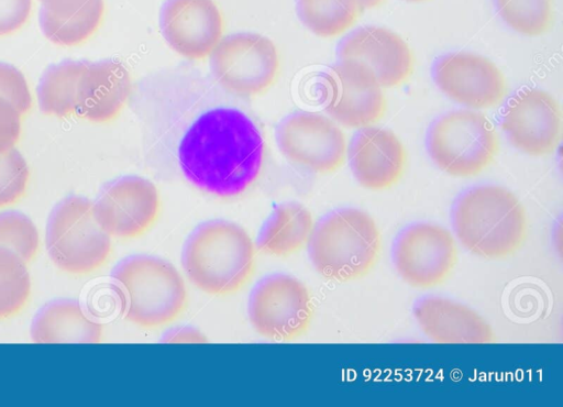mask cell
Listing matches in <instances>:
<instances>
[{
	"instance_id": "cell-1",
	"label": "cell",
	"mask_w": 563,
	"mask_h": 407,
	"mask_svg": "<svg viewBox=\"0 0 563 407\" xmlns=\"http://www.w3.org/2000/svg\"><path fill=\"white\" fill-rule=\"evenodd\" d=\"M265 158L260 128L244 111L211 108L200 113L183 134L177 160L195 187L219 196L244 193L258 177Z\"/></svg>"
},
{
	"instance_id": "cell-7",
	"label": "cell",
	"mask_w": 563,
	"mask_h": 407,
	"mask_svg": "<svg viewBox=\"0 0 563 407\" xmlns=\"http://www.w3.org/2000/svg\"><path fill=\"white\" fill-rule=\"evenodd\" d=\"M427 145L440 169L455 177H473L495 160L499 136L486 114L462 109L445 113L433 123Z\"/></svg>"
},
{
	"instance_id": "cell-20",
	"label": "cell",
	"mask_w": 563,
	"mask_h": 407,
	"mask_svg": "<svg viewBox=\"0 0 563 407\" xmlns=\"http://www.w3.org/2000/svg\"><path fill=\"white\" fill-rule=\"evenodd\" d=\"M423 333L437 343H490V326L471 308L442 297H427L413 308Z\"/></svg>"
},
{
	"instance_id": "cell-25",
	"label": "cell",
	"mask_w": 563,
	"mask_h": 407,
	"mask_svg": "<svg viewBox=\"0 0 563 407\" xmlns=\"http://www.w3.org/2000/svg\"><path fill=\"white\" fill-rule=\"evenodd\" d=\"M302 24L320 37H334L351 29L363 12L360 0H296Z\"/></svg>"
},
{
	"instance_id": "cell-36",
	"label": "cell",
	"mask_w": 563,
	"mask_h": 407,
	"mask_svg": "<svg viewBox=\"0 0 563 407\" xmlns=\"http://www.w3.org/2000/svg\"><path fill=\"white\" fill-rule=\"evenodd\" d=\"M40 1H43V0H40Z\"/></svg>"
},
{
	"instance_id": "cell-21",
	"label": "cell",
	"mask_w": 563,
	"mask_h": 407,
	"mask_svg": "<svg viewBox=\"0 0 563 407\" xmlns=\"http://www.w3.org/2000/svg\"><path fill=\"white\" fill-rule=\"evenodd\" d=\"M103 0H43L38 24L51 42L70 46L88 40L100 26Z\"/></svg>"
},
{
	"instance_id": "cell-28",
	"label": "cell",
	"mask_w": 563,
	"mask_h": 407,
	"mask_svg": "<svg viewBox=\"0 0 563 407\" xmlns=\"http://www.w3.org/2000/svg\"><path fill=\"white\" fill-rule=\"evenodd\" d=\"M0 248L31 262L38 249V232L33 221L15 210L0 212Z\"/></svg>"
},
{
	"instance_id": "cell-16",
	"label": "cell",
	"mask_w": 563,
	"mask_h": 407,
	"mask_svg": "<svg viewBox=\"0 0 563 407\" xmlns=\"http://www.w3.org/2000/svg\"><path fill=\"white\" fill-rule=\"evenodd\" d=\"M163 37L185 58L203 59L223 35L222 13L213 0H166L159 13Z\"/></svg>"
},
{
	"instance_id": "cell-18",
	"label": "cell",
	"mask_w": 563,
	"mask_h": 407,
	"mask_svg": "<svg viewBox=\"0 0 563 407\" xmlns=\"http://www.w3.org/2000/svg\"><path fill=\"white\" fill-rule=\"evenodd\" d=\"M349 157L356 180L371 190L396 185L407 164V152L398 136L388 129L372 125L354 136Z\"/></svg>"
},
{
	"instance_id": "cell-19",
	"label": "cell",
	"mask_w": 563,
	"mask_h": 407,
	"mask_svg": "<svg viewBox=\"0 0 563 407\" xmlns=\"http://www.w3.org/2000/svg\"><path fill=\"white\" fill-rule=\"evenodd\" d=\"M132 90L128 68L117 59L88 62L79 80L75 113L90 122L118 117Z\"/></svg>"
},
{
	"instance_id": "cell-10",
	"label": "cell",
	"mask_w": 563,
	"mask_h": 407,
	"mask_svg": "<svg viewBox=\"0 0 563 407\" xmlns=\"http://www.w3.org/2000/svg\"><path fill=\"white\" fill-rule=\"evenodd\" d=\"M253 328L274 340L303 334L312 318L309 290L297 278L278 273L265 276L252 289L247 305Z\"/></svg>"
},
{
	"instance_id": "cell-17",
	"label": "cell",
	"mask_w": 563,
	"mask_h": 407,
	"mask_svg": "<svg viewBox=\"0 0 563 407\" xmlns=\"http://www.w3.org/2000/svg\"><path fill=\"white\" fill-rule=\"evenodd\" d=\"M338 61L368 67L383 88L397 87L412 74L415 58L406 41L382 26H363L349 34L338 47Z\"/></svg>"
},
{
	"instance_id": "cell-26",
	"label": "cell",
	"mask_w": 563,
	"mask_h": 407,
	"mask_svg": "<svg viewBox=\"0 0 563 407\" xmlns=\"http://www.w3.org/2000/svg\"><path fill=\"white\" fill-rule=\"evenodd\" d=\"M30 294L26 263L14 252L0 248V320L19 314Z\"/></svg>"
},
{
	"instance_id": "cell-5",
	"label": "cell",
	"mask_w": 563,
	"mask_h": 407,
	"mask_svg": "<svg viewBox=\"0 0 563 407\" xmlns=\"http://www.w3.org/2000/svg\"><path fill=\"white\" fill-rule=\"evenodd\" d=\"M111 277L122 298L125 318L136 326H166L187 306L181 275L159 257L145 254L125 257L112 270Z\"/></svg>"
},
{
	"instance_id": "cell-12",
	"label": "cell",
	"mask_w": 563,
	"mask_h": 407,
	"mask_svg": "<svg viewBox=\"0 0 563 407\" xmlns=\"http://www.w3.org/2000/svg\"><path fill=\"white\" fill-rule=\"evenodd\" d=\"M93 211L110 237L134 239L143 235L156 222L161 198L156 186L148 179L122 176L100 189Z\"/></svg>"
},
{
	"instance_id": "cell-11",
	"label": "cell",
	"mask_w": 563,
	"mask_h": 407,
	"mask_svg": "<svg viewBox=\"0 0 563 407\" xmlns=\"http://www.w3.org/2000/svg\"><path fill=\"white\" fill-rule=\"evenodd\" d=\"M324 107L330 118L363 129L378 122L387 108L383 87L374 73L353 61H338L323 76Z\"/></svg>"
},
{
	"instance_id": "cell-33",
	"label": "cell",
	"mask_w": 563,
	"mask_h": 407,
	"mask_svg": "<svg viewBox=\"0 0 563 407\" xmlns=\"http://www.w3.org/2000/svg\"><path fill=\"white\" fill-rule=\"evenodd\" d=\"M165 342H205L206 338L202 337L197 330L181 328L175 329L166 333L163 339Z\"/></svg>"
},
{
	"instance_id": "cell-30",
	"label": "cell",
	"mask_w": 563,
	"mask_h": 407,
	"mask_svg": "<svg viewBox=\"0 0 563 407\" xmlns=\"http://www.w3.org/2000/svg\"><path fill=\"white\" fill-rule=\"evenodd\" d=\"M0 98L13 103L21 114L32 107V96L24 75L14 65L0 62Z\"/></svg>"
},
{
	"instance_id": "cell-23",
	"label": "cell",
	"mask_w": 563,
	"mask_h": 407,
	"mask_svg": "<svg viewBox=\"0 0 563 407\" xmlns=\"http://www.w3.org/2000/svg\"><path fill=\"white\" fill-rule=\"evenodd\" d=\"M313 227L306 207L294 201L282 202L261 226L256 246L268 255L289 256L308 244Z\"/></svg>"
},
{
	"instance_id": "cell-9",
	"label": "cell",
	"mask_w": 563,
	"mask_h": 407,
	"mask_svg": "<svg viewBox=\"0 0 563 407\" xmlns=\"http://www.w3.org/2000/svg\"><path fill=\"white\" fill-rule=\"evenodd\" d=\"M280 153L309 172L330 174L346 157L344 132L331 118L310 111H296L283 118L275 129Z\"/></svg>"
},
{
	"instance_id": "cell-3",
	"label": "cell",
	"mask_w": 563,
	"mask_h": 407,
	"mask_svg": "<svg viewBox=\"0 0 563 407\" xmlns=\"http://www.w3.org/2000/svg\"><path fill=\"white\" fill-rule=\"evenodd\" d=\"M181 263L188 278L202 292L230 295L252 277L255 250L242 227L227 220H211L189 234Z\"/></svg>"
},
{
	"instance_id": "cell-6",
	"label": "cell",
	"mask_w": 563,
	"mask_h": 407,
	"mask_svg": "<svg viewBox=\"0 0 563 407\" xmlns=\"http://www.w3.org/2000/svg\"><path fill=\"white\" fill-rule=\"evenodd\" d=\"M45 244L52 262L69 274L91 273L111 254L110 235L98 222L93 202L77 195H69L53 207Z\"/></svg>"
},
{
	"instance_id": "cell-35",
	"label": "cell",
	"mask_w": 563,
	"mask_h": 407,
	"mask_svg": "<svg viewBox=\"0 0 563 407\" xmlns=\"http://www.w3.org/2000/svg\"><path fill=\"white\" fill-rule=\"evenodd\" d=\"M407 1H410V2H423V1H428V0H407Z\"/></svg>"
},
{
	"instance_id": "cell-32",
	"label": "cell",
	"mask_w": 563,
	"mask_h": 407,
	"mask_svg": "<svg viewBox=\"0 0 563 407\" xmlns=\"http://www.w3.org/2000/svg\"><path fill=\"white\" fill-rule=\"evenodd\" d=\"M32 0H0V36L21 29L30 18Z\"/></svg>"
},
{
	"instance_id": "cell-27",
	"label": "cell",
	"mask_w": 563,
	"mask_h": 407,
	"mask_svg": "<svg viewBox=\"0 0 563 407\" xmlns=\"http://www.w3.org/2000/svg\"><path fill=\"white\" fill-rule=\"evenodd\" d=\"M500 18L514 31L538 36L554 22L553 0H494Z\"/></svg>"
},
{
	"instance_id": "cell-29",
	"label": "cell",
	"mask_w": 563,
	"mask_h": 407,
	"mask_svg": "<svg viewBox=\"0 0 563 407\" xmlns=\"http://www.w3.org/2000/svg\"><path fill=\"white\" fill-rule=\"evenodd\" d=\"M29 166L14 147L0 154V208L16 202L26 190Z\"/></svg>"
},
{
	"instance_id": "cell-14",
	"label": "cell",
	"mask_w": 563,
	"mask_h": 407,
	"mask_svg": "<svg viewBox=\"0 0 563 407\" xmlns=\"http://www.w3.org/2000/svg\"><path fill=\"white\" fill-rule=\"evenodd\" d=\"M501 127L510 143L523 153L532 156L551 154L561 140L560 103L545 90L521 89L508 99Z\"/></svg>"
},
{
	"instance_id": "cell-8",
	"label": "cell",
	"mask_w": 563,
	"mask_h": 407,
	"mask_svg": "<svg viewBox=\"0 0 563 407\" xmlns=\"http://www.w3.org/2000/svg\"><path fill=\"white\" fill-rule=\"evenodd\" d=\"M210 68L224 90L239 97H253L275 82L279 55L267 36L238 32L220 40L210 54Z\"/></svg>"
},
{
	"instance_id": "cell-22",
	"label": "cell",
	"mask_w": 563,
	"mask_h": 407,
	"mask_svg": "<svg viewBox=\"0 0 563 407\" xmlns=\"http://www.w3.org/2000/svg\"><path fill=\"white\" fill-rule=\"evenodd\" d=\"M101 336V326L71 299L47 302L31 323V337L36 343H95Z\"/></svg>"
},
{
	"instance_id": "cell-15",
	"label": "cell",
	"mask_w": 563,
	"mask_h": 407,
	"mask_svg": "<svg viewBox=\"0 0 563 407\" xmlns=\"http://www.w3.org/2000/svg\"><path fill=\"white\" fill-rule=\"evenodd\" d=\"M433 78L445 96L472 109L495 107L507 94L503 72L490 59L474 53L442 56L433 66Z\"/></svg>"
},
{
	"instance_id": "cell-13",
	"label": "cell",
	"mask_w": 563,
	"mask_h": 407,
	"mask_svg": "<svg viewBox=\"0 0 563 407\" xmlns=\"http://www.w3.org/2000/svg\"><path fill=\"white\" fill-rule=\"evenodd\" d=\"M393 260L401 278L413 287L429 288L443 283L457 261L452 234L431 223H418L397 239Z\"/></svg>"
},
{
	"instance_id": "cell-2",
	"label": "cell",
	"mask_w": 563,
	"mask_h": 407,
	"mask_svg": "<svg viewBox=\"0 0 563 407\" xmlns=\"http://www.w3.org/2000/svg\"><path fill=\"white\" fill-rule=\"evenodd\" d=\"M453 227L460 242L486 258L515 254L527 238L523 206L508 189L483 185L464 193L453 208Z\"/></svg>"
},
{
	"instance_id": "cell-4",
	"label": "cell",
	"mask_w": 563,
	"mask_h": 407,
	"mask_svg": "<svg viewBox=\"0 0 563 407\" xmlns=\"http://www.w3.org/2000/svg\"><path fill=\"white\" fill-rule=\"evenodd\" d=\"M308 251L314 268L325 278L349 282L367 275L380 253V233L366 212L345 208L313 227Z\"/></svg>"
},
{
	"instance_id": "cell-24",
	"label": "cell",
	"mask_w": 563,
	"mask_h": 407,
	"mask_svg": "<svg viewBox=\"0 0 563 407\" xmlns=\"http://www.w3.org/2000/svg\"><path fill=\"white\" fill-rule=\"evenodd\" d=\"M88 61L64 59L48 66L36 86L40 110L58 118L75 113L79 80Z\"/></svg>"
},
{
	"instance_id": "cell-34",
	"label": "cell",
	"mask_w": 563,
	"mask_h": 407,
	"mask_svg": "<svg viewBox=\"0 0 563 407\" xmlns=\"http://www.w3.org/2000/svg\"><path fill=\"white\" fill-rule=\"evenodd\" d=\"M386 0H360L364 9H373L382 6Z\"/></svg>"
},
{
	"instance_id": "cell-31",
	"label": "cell",
	"mask_w": 563,
	"mask_h": 407,
	"mask_svg": "<svg viewBox=\"0 0 563 407\" xmlns=\"http://www.w3.org/2000/svg\"><path fill=\"white\" fill-rule=\"evenodd\" d=\"M21 112L4 98H0V154L14 147L21 134Z\"/></svg>"
}]
</instances>
